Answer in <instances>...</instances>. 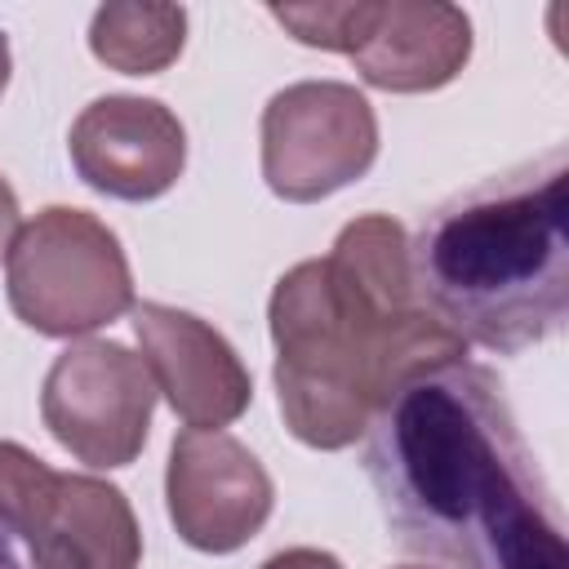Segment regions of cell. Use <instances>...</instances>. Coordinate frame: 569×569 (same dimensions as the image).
Masks as SVG:
<instances>
[{
    "label": "cell",
    "instance_id": "277c9868",
    "mask_svg": "<svg viewBox=\"0 0 569 569\" xmlns=\"http://www.w3.org/2000/svg\"><path fill=\"white\" fill-rule=\"evenodd\" d=\"M4 293L13 316L44 338H80L133 311L120 236L71 204H49L18 227L4 253Z\"/></svg>",
    "mask_w": 569,
    "mask_h": 569
},
{
    "label": "cell",
    "instance_id": "9c48e42d",
    "mask_svg": "<svg viewBox=\"0 0 569 569\" xmlns=\"http://www.w3.org/2000/svg\"><path fill=\"white\" fill-rule=\"evenodd\" d=\"M133 333L156 396H164L187 427L218 431L249 409L253 378L209 320L164 302H142L133 307Z\"/></svg>",
    "mask_w": 569,
    "mask_h": 569
},
{
    "label": "cell",
    "instance_id": "8fae6325",
    "mask_svg": "<svg viewBox=\"0 0 569 569\" xmlns=\"http://www.w3.org/2000/svg\"><path fill=\"white\" fill-rule=\"evenodd\" d=\"M471 58V18L445 0H378L351 62L365 84L387 93L445 89Z\"/></svg>",
    "mask_w": 569,
    "mask_h": 569
},
{
    "label": "cell",
    "instance_id": "2e32d148",
    "mask_svg": "<svg viewBox=\"0 0 569 569\" xmlns=\"http://www.w3.org/2000/svg\"><path fill=\"white\" fill-rule=\"evenodd\" d=\"M0 569H36L31 556H27V547L18 542V533L4 529V525H0Z\"/></svg>",
    "mask_w": 569,
    "mask_h": 569
},
{
    "label": "cell",
    "instance_id": "30bf717a",
    "mask_svg": "<svg viewBox=\"0 0 569 569\" xmlns=\"http://www.w3.org/2000/svg\"><path fill=\"white\" fill-rule=\"evenodd\" d=\"M18 538L36 569H138L142 560V529L129 498L76 471H53Z\"/></svg>",
    "mask_w": 569,
    "mask_h": 569
},
{
    "label": "cell",
    "instance_id": "8992f818",
    "mask_svg": "<svg viewBox=\"0 0 569 569\" xmlns=\"http://www.w3.org/2000/svg\"><path fill=\"white\" fill-rule=\"evenodd\" d=\"M156 382L120 342H71L44 373L40 418L49 436L89 467H129L151 431Z\"/></svg>",
    "mask_w": 569,
    "mask_h": 569
},
{
    "label": "cell",
    "instance_id": "7a4b0ae2",
    "mask_svg": "<svg viewBox=\"0 0 569 569\" xmlns=\"http://www.w3.org/2000/svg\"><path fill=\"white\" fill-rule=\"evenodd\" d=\"M284 427L311 449H347L387 391L467 342L413 293L409 236L387 213L351 218L325 258L289 267L267 302Z\"/></svg>",
    "mask_w": 569,
    "mask_h": 569
},
{
    "label": "cell",
    "instance_id": "ba28073f",
    "mask_svg": "<svg viewBox=\"0 0 569 569\" xmlns=\"http://www.w3.org/2000/svg\"><path fill=\"white\" fill-rule=\"evenodd\" d=\"M67 151L76 173L93 191L142 204L164 196L182 178L187 129L156 98L107 93L76 116L67 133Z\"/></svg>",
    "mask_w": 569,
    "mask_h": 569
},
{
    "label": "cell",
    "instance_id": "7c38bea8",
    "mask_svg": "<svg viewBox=\"0 0 569 569\" xmlns=\"http://www.w3.org/2000/svg\"><path fill=\"white\" fill-rule=\"evenodd\" d=\"M187 44V9L182 4H102L89 22V49L102 67L120 76H156L178 62Z\"/></svg>",
    "mask_w": 569,
    "mask_h": 569
},
{
    "label": "cell",
    "instance_id": "e0dca14e",
    "mask_svg": "<svg viewBox=\"0 0 569 569\" xmlns=\"http://www.w3.org/2000/svg\"><path fill=\"white\" fill-rule=\"evenodd\" d=\"M9 71H13V58H9V40L0 36V93H4V84H9Z\"/></svg>",
    "mask_w": 569,
    "mask_h": 569
},
{
    "label": "cell",
    "instance_id": "3957f363",
    "mask_svg": "<svg viewBox=\"0 0 569 569\" xmlns=\"http://www.w3.org/2000/svg\"><path fill=\"white\" fill-rule=\"evenodd\" d=\"M409 276L462 342L498 356L547 342L569 311V156L556 147L436 204Z\"/></svg>",
    "mask_w": 569,
    "mask_h": 569
},
{
    "label": "cell",
    "instance_id": "52a82bcc",
    "mask_svg": "<svg viewBox=\"0 0 569 569\" xmlns=\"http://www.w3.org/2000/svg\"><path fill=\"white\" fill-rule=\"evenodd\" d=\"M164 498L178 538L209 556H227L244 547L276 507L271 476L249 453V445H240L227 431H200V427L173 436Z\"/></svg>",
    "mask_w": 569,
    "mask_h": 569
},
{
    "label": "cell",
    "instance_id": "6da1fadb",
    "mask_svg": "<svg viewBox=\"0 0 569 569\" xmlns=\"http://www.w3.org/2000/svg\"><path fill=\"white\" fill-rule=\"evenodd\" d=\"M396 542L440 569H569L560 507L502 382L462 360L400 378L365 431Z\"/></svg>",
    "mask_w": 569,
    "mask_h": 569
},
{
    "label": "cell",
    "instance_id": "9a60e30c",
    "mask_svg": "<svg viewBox=\"0 0 569 569\" xmlns=\"http://www.w3.org/2000/svg\"><path fill=\"white\" fill-rule=\"evenodd\" d=\"M18 227H22V209H18V196H13L9 178L0 173V258L9 253V244H13Z\"/></svg>",
    "mask_w": 569,
    "mask_h": 569
},
{
    "label": "cell",
    "instance_id": "4fadbf2b",
    "mask_svg": "<svg viewBox=\"0 0 569 569\" xmlns=\"http://www.w3.org/2000/svg\"><path fill=\"white\" fill-rule=\"evenodd\" d=\"M378 13V0H342V4H271V18L302 44L329 49V53H356L369 22Z\"/></svg>",
    "mask_w": 569,
    "mask_h": 569
},
{
    "label": "cell",
    "instance_id": "5b68a950",
    "mask_svg": "<svg viewBox=\"0 0 569 569\" xmlns=\"http://www.w3.org/2000/svg\"><path fill=\"white\" fill-rule=\"evenodd\" d=\"M378 160V116L356 84L298 80L262 107V178L289 204H316Z\"/></svg>",
    "mask_w": 569,
    "mask_h": 569
},
{
    "label": "cell",
    "instance_id": "ac0fdd59",
    "mask_svg": "<svg viewBox=\"0 0 569 569\" xmlns=\"http://www.w3.org/2000/svg\"><path fill=\"white\" fill-rule=\"evenodd\" d=\"M400 569H427V565H400Z\"/></svg>",
    "mask_w": 569,
    "mask_h": 569
},
{
    "label": "cell",
    "instance_id": "5bb4252c",
    "mask_svg": "<svg viewBox=\"0 0 569 569\" xmlns=\"http://www.w3.org/2000/svg\"><path fill=\"white\" fill-rule=\"evenodd\" d=\"M258 569H342V560L333 551H320V547H289V551L267 556Z\"/></svg>",
    "mask_w": 569,
    "mask_h": 569
}]
</instances>
